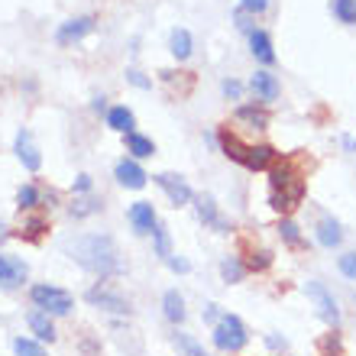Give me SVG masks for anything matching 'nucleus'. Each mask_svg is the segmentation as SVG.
<instances>
[{"label": "nucleus", "mask_w": 356, "mask_h": 356, "mask_svg": "<svg viewBox=\"0 0 356 356\" xmlns=\"http://www.w3.org/2000/svg\"><path fill=\"white\" fill-rule=\"evenodd\" d=\"M65 253L75 259L81 269L101 275V279H113L123 272L120 253H117V243H113L107 234H85L75 236L65 243Z\"/></svg>", "instance_id": "obj_1"}, {"label": "nucleus", "mask_w": 356, "mask_h": 356, "mask_svg": "<svg viewBox=\"0 0 356 356\" xmlns=\"http://www.w3.org/2000/svg\"><path fill=\"white\" fill-rule=\"evenodd\" d=\"M217 143H220V149H224L227 159L240 162V165L250 172H269L272 165L279 162V152L272 149V146H250V143H243L230 130H220Z\"/></svg>", "instance_id": "obj_2"}, {"label": "nucleus", "mask_w": 356, "mask_h": 356, "mask_svg": "<svg viewBox=\"0 0 356 356\" xmlns=\"http://www.w3.org/2000/svg\"><path fill=\"white\" fill-rule=\"evenodd\" d=\"M29 298H33V305H36L39 311H46V314H52V318H65V314H72V308H75V298H72V291L58 289V285H33L29 289Z\"/></svg>", "instance_id": "obj_3"}, {"label": "nucleus", "mask_w": 356, "mask_h": 356, "mask_svg": "<svg viewBox=\"0 0 356 356\" xmlns=\"http://www.w3.org/2000/svg\"><path fill=\"white\" fill-rule=\"evenodd\" d=\"M246 324L236 314H220V321L214 324V343L217 350H224V353H240L246 347Z\"/></svg>", "instance_id": "obj_4"}, {"label": "nucleus", "mask_w": 356, "mask_h": 356, "mask_svg": "<svg viewBox=\"0 0 356 356\" xmlns=\"http://www.w3.org/2000/svg\"><path fill=\"white\" fill-rule=\"evenodd\" d=\"M305 295L311 298V305L318 308V314L327 321L330 327H340V308H337V298L330 295V289L324 282H308L305 285Z\"/></svg>", "instance_id": "obj_5"}, {"label": "nucleus", "mask_w": 356, "mask_h": 356, "mask_svg": "<svg viewBox=\"0 0 356 356\" xmlns=\"http://www.w3.org/2000/svg\"><path fill=\"white\" fill-rule=\"evenodd\" d=\"M305 178H295V181H289V185H279V188H272V195H269V207L272 211H279V214H291L295 207L305 201Z\"/></svg>", "instance_id": "obj_6"}, {"label": "nucleus", "mask_w": 356, "mask_h": 356, "mask_svg": "<svg viewBox=\"0 0 356 356\" xmlns=\"http://www.w3.org/2000/svg\"><path fill=\"white\" fill-rule=\"evenodd\" d=\"M88 305L91 308H101V311H111V314H130V301L123 298L120 291L107 289V285H94V289H88Z\"/></svg>", "instance_id": "obj_7"}, {"label": "nucleus", "mask_w": 356, "mask_h": 356, "mask_svg": "<svg viewBox=\"0 0 356 356\" xmlns=\"http://www.w3.org/2000/svg\"><path fill=\"white\" fill-rule=\"evenodd\" d=\"M156 185L165 191V197H169L175 207H185L191 204V197H195V191H191V185H188L181 175H175V172H159L156 175Z\"/></svg>", "instance_id": "obj_8"}, {"label": "nucleus", "mask_w": 356, "mask_h": 356, "mask_svg": "<svg viewBox=\"0 0 356 356\" xmlns=\"http://www.w3.org/2000/svg\"><path fill=\"white\" fill-rule=\"evenodd\" d=\"M29 269L19 256H7L0 253V289H19L26 282Z\"/></svg>", "instance_id": "obj_9"}, {"label": "nucleus", "mask_w": 356, "mask_h": 356, "mask_svg": "<svg viewBox=\"0 0 356 356\" xmlns=\"http://www.w3.org/2000/svg\"><path fill=\"white\" fill-rule=\"evenodd\" d=\"M127 220H130V227L136 230V234H152L156 230V224H159V217H156V207H152V201H136V204H130V211H127Z\"/></svg>", "instance_id": "obj_10"}, {"label": "nucleus", "mask_w": 356, "mask_h": 356, "mask_svg": "<svg viewBox=\"0 0 356 356\" xmlns=\"http://www.w3.org/2000/svg\"><path fill=\"white\" fill-rule=\"evenodd\" d=\"M197 217H201V224L217 230V234H230V220L220 214V207H217V201L211 195L197 197Z\"/></svg>", "instance_id": "obj_11"}, {"label": "nucleus", "mask_w": 356, "mask_h": 356, "mask_svg": "<svg viewBox=\"0 0 356 356\" xmlns=\"http://www.w3.org/2000/svg\"><path fill=\"white\" fill-rule=\"evenodd\" d=\"M113 175H117V181H120L123 188H130V191H140L143 185H146V169L140 165V159H120L117 162V169H113Z\"/></svg>", "instance_id": "obj_12"}, {"label": "nucleus", "mask_w": 356, "mask_h": 356, "mask_svg": "<svg viewBox=\"0 0 356 356\" xmlns=\"http://www.w3.org/2000/svg\"><path fill=\"white\" fill-rule=\"evenodd\" d=\"M250 91L256 94V101L259 104H272V101H279L282 85L272 72H256V75L250 78Z\"/></svg>", "instance_id": "obj_13"}, {"label": "nucleus", "mask_w": 356, "mask_h": 356, "mask_svg": "<svg viewBox=\"0 0 356 356\" xmlns=\"http://www.w3.org/2000/svg\"><path fill=\"white\" fill-rule=\"evenodd\" d=\"M91 29H94V17H75V19H68V23L58 26L56 42L58 46H72V42H78V39H85Z\"/></svg>", "instance_id": "obj_14"}, {"label": "nucleus", "mask_w": 356, "mask_h": 356, "mask_svg": "<svg viewBox=\"0 0 356 356\" xmlns=\"http://www.w3.org/2000/svg\"><path fill=\"white\" fill-rule=\"evenodd\" d=\"M13 149H17V159L23 162L29 172H39V165H42V156H39L36 143H33V133H29V130H19L17 133V143H13Z\"/></svg>", "instance_id": "obj_15"}, {"label": "nucleus", "mask_w": 356, "mask_h": 356, "mask_svg": "<svg viewBox=\"0 0 356 356\" xmlns=\"http://www.w3.org/2000/svg\"><path fill=\"white\" fill-rule=\"evenodd\" d=\"M250 52H253L263 65L275 62V49H272V36L266 29H250Z\"/></svg>", "instance_id": "obj_16"}, {"label": "nucleus", "mask_w": 356, "mask_h": 356, "mask_svg": "<svg viewBox=\"0 0 356 356\" xmlns=\"http://www.w3.org/2000/svg\"><path fill=\"white\" fill-rule=\"evenodd\" d=\"M236 120L253 127V130H269V111H266L263 104H243V107H236Z\"/></svg>", "instance_id": "obj_17"}, {"label": "nucleus", "mask_w": 356, "mask_h": 356, "mask_svg": "<svg viewBox=\"0 0 356 356\" xmlns=\"http://www.w3.org/2000/svg\"><path fill=\"white\" fill-rule=\"evenodd\" d=\"M107 127L127 136V133H133V127H136V117H133L130 107L117 104V107H111V111H107Z\"/></svg>", "instance_id": "obj_18"}, {"label": "nucleus", "mask_w": 356, "mask_h": 356, "mask_svg": "<svg viewBox=\"0 0 356 356\" xmlns=\"http://www.w3.org/2000/svg\"><path fill=\"white\" fill-rule=\"evenodd\" d=\"M318 243L327 246V250H334V246L343 243V230H340V224L334 220V217H321L318 220Z\"/></svg>", "instance_id": "obj_19"}, {"label": "nucleus", "mask_w": 356, "mask_h": 356, "mask_svg": "<svg viewBox=\"0 0 356 356\" xmlns=\"http://www.w3.org/2000/svg\"><path fill=\"white\" fill-rule=\"evenodd\" d=\"M26 324H29V330L36 334V340H56V324H52V314H46V311H33L26 318Z\"/></svg>", "instance_id": "obj_20"}, {"label": "nucleus", "mask_w": 356, "mask_h": 356, "mask_svg": "<svg viewBox=\"0 0 356 356\" xmlns=\"http://www.w3.org/2000/svg\"><path fill=\"white\" fill-rule=\"evenodd\" d=\"M127 152H130V159H149V156H156V143L133 130L127 133Z\"/></svg>", "instance_id": "obj_21"}, {"label": "nucleus", "mask_w": 356, "mask_h": 356, "mask_svg": "<svg viewBox=\"0 0 356 356\" xmlns=\"http://www.w3.org/2000/svg\"><path fill=\"white\" fill-rule=\"evenodd\" d=\"M162 311H165V318H169L172 324H181V321H185V298L178 295V289H169L162 295Z\"/></svg>", "instance_id": "obj_22"}, {"label": "nucleus", "mask_w": 356, "mask_h": 356, "mask_svg": "<svg viewBox=\"0 0 356 356\" xmlns=\"http://www.w3.org/2000/svg\"><path fill=\"white\" fill-rule=\"evenodd\" d=\"M243 275H246V263L240 256H224V259H220V279H224L227 285L243 282Z\"/></svg>", "instance_id": "obj_23"}, {"label": "nucleus", "mask_w": 356, "mask_h": 356, "mask_svg": "<svg viewBox=\"0 0 356 356\" xmlns=\"http://www.w3.org/2000/svg\"><path fill=\"white\" fill-rule=\"evenodd\" d=\"M169 46H172V56H175L178 62H185V58L191 56V33H188V29H175L169 39Z\"/></svg>", "instance_id": "obj_24"}, {"label": "nucleus", "mask_w": 356, "mask_h": 356, "mask_svg": "<svg viewBox=\"0 0 356 356\" xmlns=\"http://www.w3.org/2000/svg\"><path fill=\"white\" fill-rule=\"evenodd\" d=\"M279 236H282V243H289L291 250H301V246H305V240H301V227L295 224V220H289V217H282Z\"/></svg>", "instance_id": "obj_25"}, {"label": "nucleus", "mask_w": 356, "mask_h": 356, "mask_svg": "<svg viewBox=\"0 0 356 356\" xmlns=\"http://www.w3.org/2000/svg\"><path fill=\"white\" fill-rule=\"evenodd\" d=\"M17 204L19 211H36V207H42V191L36 185H23L17 191Z\"/></svg>", "instance_id": "obj_26"}, {"label": "nucleus", "mask_w": 356, "mask_h": 356, "mask_svg": "<svg viewBox=\"0 0 356 356\" xmlns=\"http://www.w3.org/2000/svg\"><path fill=\"white\" fill-rule=\"evenodd\" d=\"M330 10H334V17L343 26H353L356 23V0H330Z\"/></svg>", "instance_id": "obj_27"}, {"label": "nucleus", "mask_w": 356, "mask_h": 356, "mask_svg": "<svg viewBox=\"0 0 356 356\" xmlns=\"http://www.w3.org/2000/svg\"><path fill=\"white\" fill-rule=\"evenodd\" d=\"M152 246H156V256H162V259L172 256V236L162 224H156V230H152Z\"/></svg>", "instance_id": "obj_28"}, {"label": "nucleus", "mask_w": 356, "mask_h": 356, "mask_svg": "<svg viewBox=\"0 0 356 356\" xmlns=\"http://www.w3.org/2000/svg\"><path fill=\"white\" fill-rule=\"evenodd\" d=\"M101 201H97V197H75V204L68 207V214L72 217H88V214H97V211H101Z\"/></svg>", "instance_id": "obj_29"}, {"label": "nucleus", "mask_w": 356, "mask_h": 356, "mask_svg": "<svg viewBox=\"0 0 356 356\" xmlns=\"http://www.w3.org/2000/svg\"><path fill=\"white\" fill-rule=\"evenodd\" d=\"M175 347L181 350V356H211L195 337H188V334H175Z\"/></svg>", "instance_id": "obj_30"}, {"label": "nucleus", "mask_w": 356, "mask_h": 356, "mask_svg": "<svg viewBox=\"0 0 356 356\" xmlns=\"http://www.w3.org/2000/svg\"><path fill=\"white\" fill-rule=\"evenodd\" d=\"M13 353H17V356H46V350H42V343H39V340L17 337V340H13Z\"/></svg>", "instance_id": "obj_31"}, {"label": "nucleus", "mask_w": 356, "mask_h": 356, "mask_svg": "<svg viewBox=\"0 0 356 356\" xmlns=\"http://www.w3.org/2000/svg\"><path fill=\"white\" fill-rule=\"evenodd\" d=\"M49 230V220L42 214H36V217H29L26 224H23V236H26V240H39V236L46 234Z\"/></svg>", "instance_id": "obj_32"}, {"label": "nucleus", "mask_w": 356, "mask_h": 356, "mask_svg": "<svg viewBox=\"0 0 356 356\" xmlns=\"http://www.w3.org/2000/svg\"><path fill=\"white\" fill-rule=\"evenodd\" d=\"M272 266V253L269 250H259V253H250V259H246V269H253V272H266Z\"/></svg>", "instance_id": "obj_33"}, {"label": "nucleus", "mask_w": 356, "mask_h": 356, "mask_svg": "<svg viewBox=\"0 0 356 356\" xmlns=\"http://www.w3.org/2000/svg\"><path fill=\"white\" fill-rule=\"evenodd\" d=\"M337 266H340V272H343L347 279L356 282V253H343V256L337 259Z\"/></svg>", "instance_id": "obj_34"}, {"label": "nucleus", "mask_w": 356, "mask_h": 356, "mask_svg": "<svg viewBox=\"0 0 356 356\" xmlns=\"http://www.w3.org/2000/svg\"><path fill=\"white\" fill-rule=\"evenodd\" d=\"M266 7H269V0H240V13L259 17V13H266Z\"/></svg>", "instance_id": "obj_35"}, {"label": "nucleus", "mask_w": 356, "mask_h": 356, "mask_svg": "<svg viewBox=\"0 0 356 356\" xmlns=\"http://www.w3.org/2000/svg\"><path fill=\"white\" fill-rule=\"evenodd\" d=\"M127 81H130L133 88H143V91H146V88H152L149 78L143 75V72H136V68H127Z\"/></svg>", "instance_id": "obj_36"}, {"label": "nucleus", "mask_w": 356, "mask_h": 356, "mask_svg": "<svg viewBox=\"0 0 356 356\" xmlns=\"http://www.w3.org/2000/svg\"><path fill=\"white\" fill-rule=\"evenodd\" d=\"M220 88H224V97H230V101H240V94H243V85L234 81V78H227Z\"/></svg>", "instance_id": "obj_37"}, {"label": "nucleus", "mask_w": 356, "mask_h": 356, "mask_svg": "<svg viewBox=\"0 0 356 356\" xmlns=\"http://www.w3.org/2000/svg\"><path fill=\"white\" fill-rule=\"evenodd\" d=\"M165 263H169V269H172V272H178V275L191 272V263H188V259H181V256H175V253H172L169 259H165Z\"/></svg>", "instance_id": "obj_38"}, {"label": "nucleus", "mask_w": 356, "mask_h": 356, "mask_svg": "<svg viewBox=\"0 0 356 356\" xmlns=\"http://www.w3.org/2000/svg\"><path fill=\"white\" fill-rule=\"evenodd\" d=\"M75 191L78 195H88V191H91V175H78L75 178Z\"/></svg>", "instance_id": "obj_39"}, {"label": "nucleus", "mask_w": 356, "mask_h": 356, "mask_svg": "<svg viewBox=\"0 0 356 356\" xmlns=\"http://www.w3.org/2000/svg\"><path fill=\"white\" fill-rule=\"evenodd\" d=\"M266 343H269L272 350H289V340H285V337H275V334H269V337H266Z\"/></svg>", "instance_id": "obj_40"}, {"label": "nucleus", "mask_w": 356, "mask_h": 356, "mask_svg": "<svg viewBox=\"0 0 356 356\" xmlns=\"http://www.w3.org/2000/svg\"><path fill=\"white\" fill-rule=\"evenodd\" d=\"M204 321H211V324H217V321H220V311H217V305H207V308H204Z\"/></svg>", "instance_id": "obj_41"}, {"label": "nucleus", "mask_w": 356, "mask_h": 356, "mask_svg": "<svg viewBox=\"0 0 356 356\" xmlns=\"http://www.w3.org/2000/svg\"><path fill=\"white\" fill-rule=\"evenodd\" d=\"M91 107H94V111H97V113H104V111H107V97H94V104H91Z\"/></svg>", "instance_id": "obj_42"}, {"label": "nucleus", "mask_w": 356, "mask_h": 356, "mask_svg": "<svg viewBox=\"0 0 356 356\" xmlns=\"http://www.w3.org/2000/svg\"><path fill=\"white\" fill-rule=\"evenodd\" d=\"M343 149H347V152H356V136H343Z\"/></svg>", "instance_id": "obj_43"}, {"label": "nucleus", "mask_w": 356, "mask_h": 356, "mask_svg": "<svg viewBox=\"0 0 356 356\" xmlns=\"http://www.w3.org/2000/svg\"><path fill=\"white\" fill-rule=\"evenodd\" d=\"M7 236H10V234H7V227L0 224V243H3V240H7Z\"/></svg>", "instance_id": "obj_44"}]
</instances>
